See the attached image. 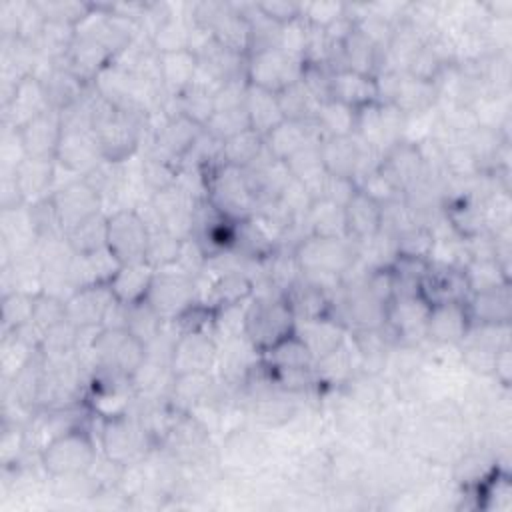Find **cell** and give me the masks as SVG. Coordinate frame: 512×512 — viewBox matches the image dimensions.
Returning <instances> with one entry per match:
<instances>
[{
    "instance_id": "27",
    "label": "cell",
    "mask_w": 512,
    "mask_h": 512,
    "mask_svg": "<svg viewBox=\"0 0 512 512\" xmlns=\"http://www.w3.org/2000/svg\"><path fill=\"white\" fill-rule=\"evenodd\" d=\"M154 274H156V268H152L146 260L122 264L118 272L112 276V280L108 282L116 302L130 306L146 300Z\"/></svg>"
},
{
    "instance_id": "26",
    "label": "cell",
    "mask_w": 512,
    "mask_h": 512,
    "mask_svg": "<svg viewBox=\"0 0 512 512\" xmlns=\"http://www.w3.org/2000/svg\"><path fill=\"white\" fill-rule=\"evenodd\" d=\"M378 170L388 178V182L400 192L416 182L422 170V156L416 146L408 142H396L388 148L386 156L378 162Z\"/></svg>"
},
{
    "instance_id": "45",
    "label": "cell",
    "mask_w": 512,
    "mask_h": 512,
    "mask_svg": "<svg viewBox=\"0 0 512 512\" xmlns=\"http://www.w3.org/2000/svg\"><path fill=\"white\" fill-rule=\"evenodd\" d=\"M34 300H36V294H28V292H20V290L6 292L2 298L4 328L14 332V330L22 328L24 324L32 322Z\"/></svg>"
},
{
    "instance_id": "5",
    "label": "cell",
    "mask_w": 512,
    "mask_h": 512,
    "mask_svg": "<svg viewBox=\"0 0 512 512\" xmlns=\"http://www.w3.org/2000/svg\"><path fill=\"white\" fill-rule=\"evenodd\" d=\"M354 256L356 254L348 238L310 234L298 244L292 258L300 274L340 276L352 266Z\"/></svg>"
},
{
    "instance_id": "42",
    "label": "cell",
    "mask_w": 512,
    "mask_h": 512,
    "mask_svg": "<svg viewBox=\"0 0 512 512\" xmlns=\"http://www.w3.org/2000/svg\"><path fill=\"white\" fill-rule=\"evenodd\" d=\"M394 244L398 258L430 260L434 252V236L424 226H406L398 230Z\"/></svg>"
},
{
    "instance_id": "22",
    "label": "cell",
    "mask_w": 512,
    "mask_h": 512,
    "mask_svg": "<svg viewBox=\"0 0 512 512\" xmlns=\"http://www.w3.org/2000/svg\"><path fill=\"white\" fill-rule=\"evenodd\" d=\"M466 310L472 326H508L512 312L510 284L472 292L466 298Z\"/></svg>"
},
{
    "instance_id": "34",
    "label": "cell",
    "mask_w": 512,
    "mask_h": 512,
    "mask_svg": "<svg viewBox=\"0 0 512 512\" xmlns=\"http://www.w3.org/2000/svg\"><path fill=\"white\" fill-rule=\"evenodd\" d=\"M252 280L236 270H228L222 272L208 290V298L206 306H210L214 312L226 306H234V304H244L250 296H252Z\"/></svg>"
},
{
    "instance_id": "23",
    "label": "cell",
    "mask_w": 512,
    "mask_h": 512,
    "mask_svg": "<svg viewBox=\"0 0 512 512\" xmlns=\"http://www.w3.org/2000/svg\"><path fill=\"white\" fill-rule=\"evenodd\" d=\"M156 70H158V78H160L162 86L172 96L178 98L180 94H184L196 82L198 56L190 48L160 52Z\"/></svg>"
},
{
    "instance_id": "43",
    "label": "cell",
    "mask_w": 512,
    "mask_h": 512,
    "mask_svg": "<svg viewBox=\"0 0 512 512\" xmlns=\"http://www.w3.org/2000/svg\"><path fill=\"white\" fill-rule=\"evenodd\" d=\"M182 244L184 240L170 234L168 230H152L146 250V262L156 270L176 266L182 254Z\"/></svg>"
},
{
    "instance_id": "24",
    "label": "cell",
    "mask_w": 512,
    "mask_h": 512,
    "mask_svg": "<svg viewBox=\"0 0 512 512\" xmlns=\"http://www.w3.org/2000/svg\"><path fill=\"white\" fill-rule=\"evenodd\" d=\"M282 296L288 302L296 320H314L330 316L332 306L328 292L304 276L294 278L282 290Z\"/></svg>"
},
{
    "instance_id": "28",
    "label": "cell",
    "mask_w": 512,
    "mask_h": 512,
    "mask_svg": "<svg viewBox=\"0 0 512 512\" xmlns=\"http://www.w3.org/2000/svg\"><path fill=\"white\" fill-rule=\"evenodd\" d=\"M262 360L268 368L284 376L302 374L314 364V356L310 348L296 332H292L290 336H286L284 340L276 342L266 352H262Z\"/></svg>"
},
{
    "instance_id": "12",
    "label": "cell",
    "mask_w": 512,
    "mask_h": 512,
    "mask_svg": "<svg viewBox=\"0 0 512 512\" xmlns=\"http://www.w3.org/2000/svg\"><path fill=\"white\" fill-rule=\"evenodd\" d=\"M328 100L342 102L356 112L380 104L378 78L352 68H334L328 80Z\"/></svg>"
},
{
    "instance_id": "29",
    "label": "cell",
    "mask_w": 512,
    "mask_h": 512,
    "mask_svg": "<svg viewBox=\"0 0 512 512\" xmlns=\"http://www.w3.org/2000/svg\"><path fill=\"white\" fill-rule=\"evenodd\" d=\"M202 130H204L202 126H198L190 118L176 112L158 130V140H156L158 152L172 160H182L190 154Z\"/></svg>"
},
{
    "instance_id": "38",
    "label": "cell",
    "mask_w": 512,
    "mask_h": 512,
    "mask_svg": "<svg viewBox=\"0 0 512 512\" xmlns=\"http://www.w3.org/2000/svg\"><path fill=\"white\" fill-rule=\"evenodd\" d=\"M306 218H308L310 228H312L310 234L348 238L346 236V224H344V208L330 202V200H322V198L314 200Z\"/></svg>"
},
{
    "instance_id": "14",
    "label": "cell",
    "mask_w": 512,
    "mask_h": 512,
    "mask_svg": "<svg viewBox=\"0 0 512 512\" xmlns=\"http://www.w3.org/2000/svg\"><path fill=\"white\" fill-rule=\"evenodd\" d=\"M216 358V344L206 330L180 332L172 350L170 370L174 378L200 376L210 370Z\"/></svg>"
},
{
    "instance_id": "31",
    "label": "cell",
    "mask_w": 512,
    "mask_h": 512,
    "mask_svg": "<svg viewBox=\"0 0 512 512\" xmlns=\"http://www.w3.org/2000/svg\"><path fill=\"white\" fill-rule=\"evenodd\" d=\"M310 124H314V122H300V120H288L286 118L284 122H280L274 130H270L264 136L266 152L272 158H276L280 162H286L292 154H296L306 144H310L314 140H320L312 134Z\"/></svg>"
},
{
    "instance_id": "32",
    "label": "cell",
    "mask_w": 512,
    "mask_h": 512,
    "mask_svg": "<svg viewBox=\"0 0 512 512\" xmlns=\"http://www.w3.org/2000/svg\"><path fill=\"white\" fill-rule=\"evenodd\" d=\"M210 36L218 46H222L238 56L248 58V54H250V18H248V14L226 8L218 16V20L212 24Z\"/></svg>"
},
{
    "instance_id": "39",
    "label": "cell",
    "mask_w": 512,
    "mask_h": 512,
    "mask_svg": "<svg viewBox=\"0 0 512 512\" xmlns=\"http://www.w3.org/2000/svg\"><path fill=\"white\" fill-rule=\"evenodd\" d=\"M106 222L108 216L102 212L84 220L74 230H70L64 238L74 254H90L106 246Z\"/></svg>"
},
{
    "instance_id": "11",
    "label": "cell",
    "mask_w": 512,
    "mask_h": 512,
    "mask_svg": "<svg viewBox=\"0 0 512 512\" xmlns=\"http://www.w3.org/2000/svg\"><path fill=\"white\" fill-rule=\"evenodd\" d=\"M54 160L58 166L72 174H78L80 178H86L104 162L96 134L90 128L68 126H64Z\"/></svg>"
},
{
    "instance_id": "33",
    "label": "cell",
    "mask_w": 512,
    "mask_h": 512,
    "mask_svg": "<svg viewBox=\"0 0 512 512\" xmlns=\"http://www.w3.org/2000/svg\"><path fill=\"white\" fill-rule=\"evenodd\" d=\"M244 108L248 112L250 126L262 136H266L270 130H274L280 122L286 120L280 100H278V94L250 86V84L246 90Z\"/></svg>"
},
{
    "instance_id": "40",
    "label": "cell",
    "mask_w": 512,
    "mask_h": 512,
    "mask_svg": "<svg viewBox=\"0 0 512 512\" xmlns=\"http://www.w3.org/2000/svg\"><path fill=\"white\" fill-rule=\"evenodd\" d=\"M164 322L166 320H162V316L146 300L126 306L124 328L144 344L158 336V332L164 328Z\"/></svg>"
},
{
    "instance_id": "4",
    "label": "cell",
    "mask_w": 512,
    "mask_h": 512,
    "mask_svg": "<svg viewBox=\"0 0 512 512\" xmlns=\"http://www.w3.org/2000/svg\"><path fill=\"white\" fill-rule=\"evenodd\" d=\"M96 366L130 378L146 362V344L126 328H100L90 344Z\"/></svg>"
},
{
    "instance_id": "6",
    "label": "cell",
    "mask_w": 512,
    "mask_h": 512,
    "mask_svg": "<svg viewBox=\"0 0 512 512\" xmlns=\"http://www.w3.org/2000/svg\"><path fill=\"white\" fill-rule=\"evenodd\" d=\"M304 66V60L288 54L280 46L260 50L246 58V82L250 86L280 94L288 86L302 80Z\"/></svg>"
},
{
    "instance_id": "25",
    "label": "cell",
    "mask_w": 512,
    "mask_h": 512,
    "mask_svg": "<svg viewBox=\"0 0 512 512\" xmlns=\"http://www.w3.org/2000/svg\"><path fill=\"white\" fill-rule=\"evenodd\" d=\"M56 160L46 158H24L10 174L14 182L18 184L24 202L34 204L44 198H50V186L54 182L56 174Z\"/></svg>"
},
{
    "instance_id": "8",
    "label": "cell",
    "mask_w": 512,
    "mask_h": 512,
    "mask_svg": "<svg viewBox=\"0 0 512 512\" xmlns=\"http://www.w3.org/2000/svg\"><path fill=\"white\" fill-rule=\"evenodd\" d=\"M196 292L198 288L194 276L182 270L174 272L170 268H160L154 274L146 302L162 316V320L172 322L194 302H198Z\"/></svg>"
},
{
    "instance_id": "19",
    "label": "cell",
    "mask_w": 512,
    "mask_h": 512,
    "mask_svg": "<svg viewBox=\"0 0 512 512\" xmlns=\"http://www.w3.org/2000/svg\"><path fill=\"white\" fill-rule=\"evenodd\" d=\"M344 224L348 238L370 242L384 228V206L362 190H356L344 206Z\"/></svg>"
},
{
    "instance_id": "36",
    "label": "cell",
    "mask_w": 512,
    "mask_h": 512,
    "mask_svg": "<svg viewBox=\"0 0 512 512\" xmlns=\"http://www.w3.org/2000/svg\"><path fill=\"white\" fill-rule=\"evenodd\" d=\"M262 154H264V136L258 134L254 128H248L222 142V162L242 170L252 166Z\"/></svg>"
},
{
    "instance_id": "46",
    "label": "cell",
    "mask_w": 512,
    "mask_h": 512,
    "mask_svg": "<svg viewBox=\"0 0 512 512\" xmlns=\"http://www.w3.org/2000/svg\"><path fill=\"white\" fill-rule=\"evenodd\" d=\"M344 14H346V6L340 2H314V4H304L302 8V18L306 20V24L318 30H326Z\"/></svg>"
},
{
    "instance_id": "48",
    "label": "cell",
    "mask_w": 512,
    "mask_h": 512,
    "mask_svg": "<svg viewBox=\"0 0 512 512\" xmlns=\"http://www.w3.org/2000/svg\"><path fill=\"white\" fill-rule=\"evenodd\" d=\"M512 362H510V346L508 342H504L496 354H494V362H492V372L496 374V378L500 380L502 386H510V372H512Z\"/></svg>"
},
{
    "instance_id": "41",
    "label": "cell",
    "mask_w": 512,
    "mask_h": 512,
    "mask_svg": "<svg viewBox=\"0 0 512 512\" xmlns=\"http://www.w3.org/2000/svg\"><path fill=\"white\" fill-rule=\"evenodd\" d=\"M178 102V114L190 118L192 122H196L198 126H206V122L212 118L214 114V90L200 86V84H192L184 94H180L176 98Z\"/></svg>"
},
{
    "instance_id": "1",
    "label": "cell",
    "mask_w": 512,
    "mask_h": 512,
    "mask_svg": "<svg viewBox=\"0 0 512 512\" xmlns=\"http://www.w3.org/2000/svg\"><path fill=\"white\" fill-rule=\"evenodd\" d=\"M204 174V198L222 216L242 222L252 218L258 196L254 194L242 168L218 162Z\"/></svg>"
},
{
    "instance_id": "10",
    "label": "cell",
    "mask_w": 512,
    "mask_h": 512,
    "mask_svg": "<svg viewBox=\"0 0 512 512\" xmlns=\"http://www.w3.org/2000/svg\"><path fill=\"white\" fill-rule=\"evenodd\" d=\"M96 140L102 152V158L112 164H120L128 160L140 142V128L132 110H116L106 122H102L96 130Z\"/></svg>"
},
{
    "instance_id": "16",
    "label": "cell",
    "mask_w": 512,
    "mask_h": 512,
    "mask_svg": "<svg viewBox=\"0 0 512 512\" xmlns=\"http://www.w3.org/2000/svg\"><path fill=\"white\" fill-rule=\"evenodd\" d=\"M64 132L62 112L56 108H48L40 116L32 118L24 126L18 128V136L22 148L28 158H46L54 160L56 150Z\"/></svg>"
},
{
    "instance_id": "21",
    "label": "cell",
    "mask_w": 512,
    "mask_h": 512,
    "mask_svg": "<svg viewBox=\"0 0 512 512\" xmlns=\"http://www.w3.org/2000/svg\"><path fill=\"white\" fill-rule=\"evenodd\" d=\"M472 322L464 302H442L428 308L426 316V336L442 344L462 342L470 330Z\"/></svg>"
},
{
    "instance_id": "7",
    "label": "cell",
    "mask_w": 512,
    "mask_h": 512,
    "mask_svg": "<svg viewBox=\"0 0 512 512\" xmlns=\"http://www.w3.org/2000/svg\"><path fill=\"white\" fill-rule=\"evenodd\" d=\"M150 242V226L134 208H120L108 214L106 246L120 264L144 262Z\"/></svg>"
},
{
    "instance_id": "47",
    "label": "cell",
    "mask_w": 512,
    "mask_h": 512,
    "mask_svg": "<svg viewBox=\"0 0 512 512\" xmlns=\"http://www.w3.org/2000/svg\"><path fill=\"white\" fill-rule=\"evenodd\" d=\"M256 10L266 16L268 20L280 24V26H286L298 18H302V8L304 4H298V2H284V0H272V2H260V4H254Z\"/></svg>"
},
{
    "instance_id": "44",
    "label": "cell",
    "mask_w": 512,
    "mask_h": 512,
    "mask_svg": "<svg viewBox=\"0 0 512 512\" xmlns=\"http://www.w3.org/2000/svg\"><path fill=\"white\" fill-rule=\"evenodd\" d=\"M252 128L250 120H248V112L242 106H234V108H224V110H216L212 114V118L206 122L204 130L216 138L218 142H224L244 130Z\"/></svg>"
},
{
    "instance_id": "20",
    "label": "cell",
    "mask_w": 512,
    "mask_h": 512,
    "mask_svg": "<svg viewBox=\"0 0 512 512\" xmlns=\"http://www.w3.org/2000/svg\"><path fill=\"white\" fill-rule=\"evenodd\" d=\"M140 428L128 420L126 414L106 418L102 426V450L112 464H126L142 450Z\"/></svg>"
},
{
    "instance_id": "15",
    "label": "cell",
    "mask_w": 512,
    "mask_h": 512,
    "mask_svg": "<svg viewBox=\"0 0 512 512\" xmlns=\"http://www.w3.org/2000/svg\"><path fill=\"white\" fill-rule=\"evenodd\" d=\"M416 292L428 306L442 302H464L470 296L462 268L430 262L418 280Z\"/></svg>"
},
{
    "instance_id": "18",
    "label": "cell",
    "mask_w": 512,
    "mask_h": 512,
    "mask_svg": "<svg viewBox=\"0 0 512 512\" xmlns=\"http://www.w3.org/2000/svg\"><path fill=\"white\" fill-rule=\"evenodd\" d=\"M48 108L50 102L46 96L44 82L38 76L28 74L12 86V94L4 100V118L6 122L10 120L14 130H18L20 126L40 116Z\"/></svg>"
},
{
    "instance_id": "13",
    "label": "cell",
    "mask_w": 512,
    "mask_h": 512,
    "mask_svg": "<svg viewBox=\"0 0 512 512\" xmlns=\"http://www.w3.org/2000/svg\"><path fill=\"white\" fill-rule=\"evenodd\" d=\"M110 284H94L74 290L66 300V318L80 330H98L114 306Z\"/></svg>"
},
{
    "instance_id": "37",
    "label": "cell",
    "mask_w": 512,
    "mask_h": 512,
    "mask_svg": "<svg viewBox=\"0 0 512 512\" xmlns=\"http://www.w3.org/2000/svg\"><path fill=\"white\" fill-rule=\"evenodd\" d=\"M284 118L300 120V122H314L316 110L320 106L318 98L310 92V88L300 80L278 94Z\"/></svg>"
},
{
    "instance_id": "30",
    "label": "cell",
    "mask_w": 512,
    "mask_h": 512,
    "mask_svg": "<svg viewBox=\"0 0 512 512\" xmlns=\"http://www.w3.org/2000/svg\"><path fill=\"white\" fill-rule=\"evenodd\" d=\"M310 348L314 360H326L342 346V326L330 316L314 320H296L294 330Z\"/></svg>"
},
{
    "instance_id": "2",
    "label": "cell",
    "mask_w": 512,
    "mask_h": 512,
    "mask_svg": "<svg viewBox=\"0 0 512 512\" xmlns=\"http://www.w3.org/2000/svg\"><path fill=\"white\" fill-rule=\"evenodd\" d=\"M40 462L54 478H78L96 464V444L88 430L70 426L40 448Z\"/></svg>"
},
{
    "instance_id": "17",
    "label": "cell",
    "mask_w": 512,
    "mask_h": 512,
    "mask_svg": "<svg viewBox=\"0 0 512 512\" xmlns=\"http://www.w3.org/2000/svg\"><path fill=\"white\" fill-rule=\"evenodd\" d=\"M326 174L356 182L364 170V150L354 136H322L318 142Z\"/></svg>"
},
{
    "instance_id": "3",
    "label": "cell",
    "mask_w": 512,
    "mask_h": 512,
    "mask_svg": "<svg viewBox=\"0 0 512 512\" xmlns=\"http://www.w3.org/2000/svg\"><path fill=\"white\" fill-rule=\"evenodd\" d=\"M296 330V318L284 296L254 298L244 312V338L260 354Z\"/></svg>"
},
{
    "instance_id": "35",
    "label": "cell",
    "mask_w": 512,
    "mask_h": 512,
    "mask_svg": "<svg viewBox=\"0 0 512 512\" xmlns=\"http://www.w3.org/2000/svg\"><path fill=\"white\" fill-rule=\"evenodd\" d=\"M314 124L322 136H354L358 126V112L342 102L324 100L316 110Z\"/></svg>"
},
{
    "instance_id": "9",
    "label": "cell",
    "mask_w": 512,
    "mask_h": 512,
    "mask_svg": "<svg viewBox=\"0 0 512 512\" xmlns=\"http://www.w3.org/2000/svg\"><path fill=\"white\" fill-rule=\"evenodd\" d=\"M50 200L64 236L84 220L102 212V196L86 178L68 180L50 194Z\"/></svg>"
}]
</instances>
